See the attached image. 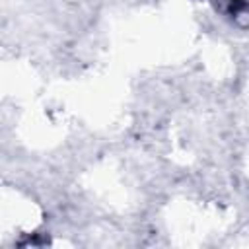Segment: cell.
<instances>
[{"mask_svg": "<svg viewBox=\"0 0 249 249\" xmlns=\"http://www.w3.org/2000/svg\"><path fill=\"white\" fill-rule=\"evenodd\" d=\"M243 6H245V2H243V0H231V6H230V10H231L233 14H237V12H239Z\"/></svg>", "mask_w": 249, "mask_h": 249, "instance_id": "obj_1", "label": "cell"}]
</instances>
